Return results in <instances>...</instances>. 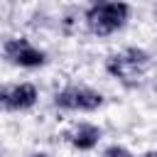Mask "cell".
Returning <instances> with one entry per match:
<instances>
[{
    "instance_id": "ba28073f",
    "label": "cell",
    "mask_w": 157,
    "mask_h": 157,
    "mask_svg": "<svg viewBox=\"0 0 157 157\" xmlns=\"http://www.w3.org/2000/svg\"><path fill=\"white\" fill-rule=\"evenodd\" d=\"M27 157H52L49 152H42V150H37V152H32V155H27Z\"/></svg>"
},
{
    "instance_id": "277c9868",
    "label": "cell",
    "mask_w": 157,
    "mask_h": 157,
    "mask_svg": "<svg viewBox=\"0 0 157 157\" xmlns=\"http://www.w3.org/2000/svg\"><path fill=\"white\" fill-rule=\"evenodd\" d=\"M2 59L17 69H27V71H34V69H42L47 66L49 61V54L37 47L32 39L27 37H7L2 42Z\"/></svg>"
},
{
    "instance_id": "52a82bcc",
    "label": "cell",
    "mask_w": 157,
    "mask_h": 157,
    "mask_svg": "<svg viewBox=\"0 0 157 157\" xmlns=\"http://www.w3.org/2000/svg\"><path fill=\"white\" fill-rule=\"evenodd\" d=\"M101 157H135V155H132L130 147H125V145H120V142H110V145L103 147Z\"/></svg>"
},
{
    "instance_id": "8992f818",
    "label": "cell",
    "mask_w": 157,
    "mask_h": 157,
    "mask_svg": "<svg viewBox=\"0 0 157 157\" xmlns=\"http://www.w3.org/2000/svg\"><path fill=\"white\" fill-rule=\"evenodd\" d=\"M64 140L76 150V152H91L98 147V142L103 140V128L88 120H81L76 125H71L64 132Z\"/></svg>"
},
{
    "instance_id": "30bf717a",
    "label": "cell",
    "mask_w": 157,
    "mask_h": 157,
    "mask_svg": "<svg viewBox=\"0 0 157 157\" xmlns=\"http://www.w3.org/2000/svg\"><path fill=\"white\" fill-rule=\"evenodd\" d=\"M103 2H108V0H88V7H93V5H103Z\"/></svg>"
},
{
    "instance_id": "3957f363",
    "label": "cell",
    "mask_w": 157,
    "mask_h": 157,
    "mask_svg": "<svg viewBox=\"0 0 157 157\" xmlns=\"http://www.w3.org/2000/svg\"><path fill=\"white\" fill-rule=\"evenodd\" d=\"M103 103L105 96L88 83H66L52 96V105L64 113H96Z\"/></svg>"
},
{
    "instance_id": "7a4b0ae2",
    "label": "cell",
    "mask_w": 157,
    "mask_h": 157,
    "mask_svg": "<svg viewBox=\"0 0 157 157\" xmlns=\"http://www.w3.org/2000/svg\"><path fill=\"white\" fill-rule=\"evenodd\" d=\"M130 5L125 0H108L103 5H93L83 10V25L93 37H110L120 32L130 20Z\"/></svg>"
},
{
    "instance_id": "5b68a950",
    "label": "cell",
    "mask_w": 157,
    "mask_h": 157,
    "mask_svg": "<svg viewBox=\"0 0 157 157\" xmlns=\"http://www.w3.org/2000/svg\"><path fill=\"white\" fill-rule=\"evenodd\" d=\"M39 101V88L32 81L0 83V110L5 113H25L32 110Z\"/></svg>"
},
{
    "instance_id": "6da1fadb",
    "label": "cell",
    "mask_w": 157,
    "mask_h": 157,
    "mask_svg": "<svg viewBox=\"0 0 157 157\" xmlns=\"http://www.w3.org/2000/svg\"><path fill=\"white\" fill-rule=\"evenodd\" d=\"M152 64V56L142 47H123L120 52H113L105 56L103 69L110 78H115L123 86H137V81L147 74Z\"/></svg>"
},
{
    "instance_id": "9c48e42d",
    "label": "cell",
    "mask_w": 157,
    "mask_h": 157,
    "mask_svg": "<svg viewBox=\"0 0 157 157\" xmlns=\"http://www.w3.org/2000/svg\"><path fill=\"white\" fill-rule=\"evenodd\" d=\"M140 157H157V150H147V152H142Z\"/></svg>"
}]
</instances>
